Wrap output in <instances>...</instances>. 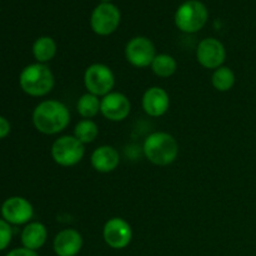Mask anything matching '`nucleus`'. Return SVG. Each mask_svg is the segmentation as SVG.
<instances>
[{
	"mask_svg": "<svg viewBox=\"0 0 256 256\" xmlns=\"http://www.w3.org/2000/svg\"><path fill=\"white\" fill-rule=\"evenodd\" d=\"M32 125L44 135H56L70 124V112L62 102L48 99L40 102L32 110Z\"/></svg>",
	"mask_w": 256,
	"mask_h": 256,
	"instance_id": "obj_1",
	"label": "nucleus"
},
{
	"mask_svg": "<svg viewBox=\"0 0 256 256\" xmlns=\"http://www.w3.org/2000/svg\"><path fill=\"white\" fill-rule=\"evenodd\" d=\"M145 158L158 166H168L178 159L179 144L166 132H154L146 136L142 145Z\"/></svg>",
	"mask_w": 256,
	"mask_h": 256,
	"instance_id": "obj_2",
	"label": "nucleus"
},
{
	"mask_svg": "<svg viewBox=\"0 0 256 256\" xmlns=\"http://www.w3.org/2000/svg\"><path fill=\"white\" fill-rule=\"evenodd\" d=\"M19 86L29 96L42 98L54 89L55 76L46 64L32 62L20 72Z\"/></svg>",
	"mask_w": 256,
	"mask_h": 256,
	"instance_id": "obj_3",
	"label": "nucleus"
},
{
	"mask_svg": "<svg viewBox=\"0 0 256 256\" xmlns=\"http://www.w3.org/2000/svg\"><path fill=\"white\" fill-rule=\"evenodd\" d=\"M209 10L200 0H186L176 9L174 22L178 29L186 34H195L206 25Z\"/></svg>",
	"mask_w": 256,
	"mask_h": 256,
	"instance_id": "obj_4",
	"label": "nucleus"
},
{
	"mask_svg": "<svg viewBox=\"0 0 256 256\" xmlns=\"http://www.w3.org/2000/svg\"><path fill=\"white\" fill-rule=\"evenodd\" d=\"M50 154L52 160L60 166H75L84 159L85 145L74 135H62L54 140Z\"/></svg>",
	"mask_w": 256,
	"mask_h": 256,
	"instance_id": "obj_5",
	"label": "nucleus"
},
{
	"mask_svg": "<svg viewBox=\"0 0 256 256\" xmlns=\"http://www.w3.org/2000/svg\"><path fill=\"white\" fill-rule=\"evenodd\" d=\"M84 85L88 92L102 98L112 92L115 86V75L112 68L102 62L89 65L84 72Z\"/></svg>",
	"mask_w": 256,
	"mask_h": 256,
	"instance_id": "obj_6",
	"label": "nucleus"
},
{
	"mask_svg": "<svg viewBox=\"0 0 256 256\" xmlns=\"http://www.w3.org/2000/svg\"><path fill=\"white\" fill-rule=\"evenodd\" d=\"M122 22V12L112 2H100L90 15V28L100 36H108L115 32Z\"/></svg>",
	"mask_w": 256,
	"mask_h": 256,
	"instance_id": "obj_7",
	"label": "nucleus"
},
{
	"mask_svg": "<svg viewBox=\"0 0 256 256\" xmlns=\"http://www.w3.org/2000/svg\"><path fill=\"white\" fill-rule=\"evenodd\" d=\"M2 219L10 225H26L34 216V206L24 196H10L4 200L0 208Z\"/></svg>",
	"mask_w": 256,
	"mask_h": 256,
	"instance_id": "obj_8",
	"label": "nucleus"
},
{
	"mask_svg": "<svg viewBox=\"0 0 256 256\" xmlns=\"http://www.w3.org/2000/svg\"><path fill=\"white\" fill-rule=\"evenodd\" d=\"M156 56L155 45L149 38L134 36L126 42L125 46V58L128 62L135 68H148L152 65V60Z\"/></svg>",
	"mask_w": 256,
	"mask_h": 256,
	"instance_id": "obj_9",
	"label": "nucleus"
},
{
	"mask_svg": "<svg viewBox=\"0 0 256 256\" xmlns=\"http://www.w3.org/2000/svg\"><path fill=\"white\" fill-rule=\"evenodd\" d=\"M102 239L112 249H125L132 240V225L122 218H112L102 228Z\"/></svg>",
	"mask_w": 256,
	"mask_h": 256,
	"instance_id": "obj_10",
	"label": "nucleus"
},
{
	"mask_svg": "<svg viewBox=\"0 0 256 256\" xmlns=\"http://www.w3.org/2000/svg\"><path fill=\"white\" fill-rule=\"evenodd\" d=\"M196 60L202 68L215 70L226 60L225 45L216 38H205L196 48Z\"/></svg>",
	"mask_w": 256,
	"mask_h": 256,
	"instance_id": "obj_11",
	"label": "nucleus"
},
{
	"mask_svg": "<svg viewBox=\"0 0 256 256\" xmlns=\"http://www.w3.org/2000/svg\"><path fill=\"white\" fill-rule=\"evenodd\" d=\"M132 112V102L129 98L119 92H112L102 98L100 112L105 119L119 122L126 119Z\"/></svg>",
	"mask_w": 256,
	"mask_h": 256,
	"instance_id": "obj_12",
	"label": "nucleus"
},
{
	"mask_svg": "<svg viewBox=\"0 0 256 256\" xmlns=\"http://www.w3.org/2000/svg\"><path fill=\"white\" fill-rule=\"evenodd\" d=\"M142 106L145 114L152 118H160L166 114L170 106V96L165 89L152 86L145 90L142 98Z\"/></svg>",
	"mask_w": 256,
	"mask_h": 256,
	"instance_id": "obj_13",
	"label": "nucleus"
},
{
	"mask_svg": "<svg viewBox=\"0 0 256 256\" xmlns=\"http://www.w3.org/2000/svg\"><path fill=\"white\" fill-rule=\"evenodd\" d=\"M84 240L78 230L68 228L55 235L52 249L56 256H76L82 250Z\"/></svg>",
	"mask_w": 256,
	"mask_h": 256,
	"instance_id": "obj_14",
	"label": "nucleus"
},
{
	"mask_svg": "<svg viewBox=\"0 0 256 256\" xmlns=\"http://www.w3.org/2000/svg\"><path fill=\"white\" fill-rule=\"evenodd\" d=\"M90 162L95 172L108 174L119 166L120 155L119 152L112 145H102L98 146L90 156Z\"/></svg>",
	"mask_w": 256,
	"mask_h": 256,
	"instance_id": "obj_15",
	"label": "nucleus"
},
{
	"mask_svg": "<svg viewBox=\"0 0 256 256\" xmlns=\"http://www.w3.org/2000/svg\"><path fill=\"white\" fill-rule=\"evenodd\" d=\"M48 240V229L42 222H30L29 224L24 225L20 234V242L22 245L26 249L38 252L45 245Z\"/></svg>",
	"mask_w": 256,
	"mask_h": 256,
	"instance_id": "obj_16",
	"label": "nucleus"
},
{
	"mask_svg": "<svg viewBox=\"0 0 256 256\" xmlns=\"http://www.w3.org/2000/svg\"><path fill=\"white\" fill-rule=\"evenodd\" d=\"M58 45L52 36L42 35L39 36L34 42H32V52L36 62L46 64L50 60H52L56 55Z\"/></svg>",
	"mask_w": 256,
	"mask_h": 256,
	"instance_id": "obj_17",
	"label": "nucleus"
},
{
	"mask_svg": "<svg viewBox=\"0 0 256 256\" xmlns=\"http://www.w3.org/2000/svg\"><path fill=\"white\" fill-rule=\"evenodd\" d=\"M150 68L156 76L166 79V78L172 76L176 72L178 62L172 55L162 52V54H156Z\"/></svg>",
	"mask_w": 256,
	"mask_h": 256,
	"instance_id": "obj_18",
	"label": "nucleus"
},
{
	"mask_svg": "<svg viewBox=\"0 0 256 256\" xmlns=\"http://www.w3.org/2000/svg\"><path fill=\"white\" fill-rule=\"evenodd\" d=\"M235 82H236L235 72H232V69H230L229 66H225V65L215 69L212 75V86L220 92H226L232 90L235 85Z\"/></svg>",
	"mask_w": 256,
	"mask_h": 256,
	"instance_id": "obj_19",
	"label": "nucleus"
},
{
	"mask_svg": "<svg viewBox=\"0 0 256 256\" xmlns=\"http://www.w3.org/2000/svg\"><path fill=\"white\" fill-rule=\"evenodd\" d=\"M100 102H102V99L99 96L85 92L78 100L76 112L82 119H92L100 112Z\"/></svg>",
	"mask_w": 256,
	"mask_h": 256,
	"instance_id": "obj_20",
	"label": "nucleus"
},
{
	"mask_svg": "<svg viewBox=\"0 0 256 256\" xmlns=\"http://www.w3.org/2000/svg\"><path fill=\"white\" fill-rule=\"evenodd\" d=\"M74 135L80 142L84 145L95 142L99 136V126L96 122L92 119H82L75 125Z\"/></svg>",
	"mask_w": 256,
	"mask_h": 256,
	"instance_id": "obj_21",
	"label": "nucleus"
},
{
	"mask_svg": "<svg viewBox=\"0 0 256 256\" xmlns=\"http://www.w3.org/2000/svg\"><path fill=\"white\" fill-rule=\"evenodd\" d=\"M12 240V228L0 218V252L6 249Z\"/></svg>",
	"mask_w": 256,
	"mask_h": 256,
	"instance_id": "obj_22",
	"label": "nucleus"
},
{
	"mask_svg": "<svg viewBox=\"0 0 256 256\" xmlns=\"http://www.w3.org/2000/svg\"><path fill=\"white\" fill-rule=\"evenodd\" d=\"M5 256H39L36 252L34 250L26 249V248L22 246V248H15V249L10 250Z\"/></svg>",
	"mask_w": 256,
	"mask_h": 256,
	"instance_id": "obj_23",
	"label": "nucleus"
},
{
	"mask_svg": "<svg viewBox=\"0 0 256 256\" xmlns=\"http://www.w3.org/2000/svg\"><path fill=\"white\" fill-rule=\"evenodd\" d=\"M12 132V125L5 116L0 115V140L5 139Z\"/></svg>",
	"mask_w": 256,
	"mask_h": 256,
	"instance_id": "obj_24",
	"label": "nucleus"
},
{
	"mask_svg": "<svg viewBox=\"0 0 256 256\" xmlns=\"http://www.w3.org/2000/svg\"><path fill=\"white\" fill-rule=\"evenodd\" d=\"M100 2H112V0H100Z\"/></svg>",
	"mask_w": 256,
	"mask_h": 256,
	"instance_id": "obj_25",
	"label": "nucleus"
}]
</instances>
